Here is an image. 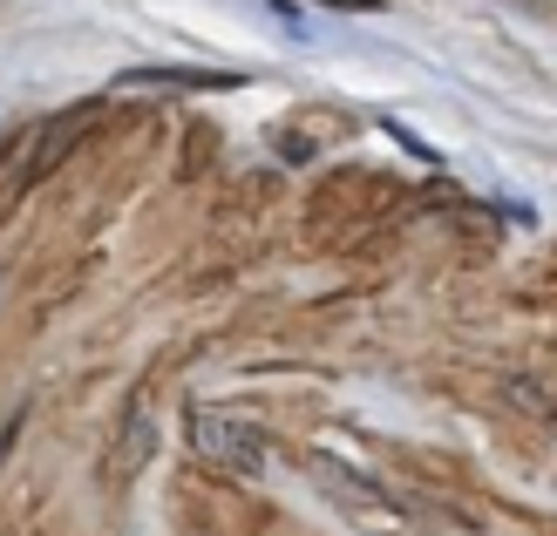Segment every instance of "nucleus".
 <instances>
[{
    "mask_svg": "<svg viewBox=\"0 0 557 536\" xmlns=\"http://www.w3.org/2000/svg\"><path fill=\"white\" fill-rule=\"evenodd\" d=\"M401 184L381 171H326V184H313L306 197V224L299 238L313 251H354L381 232V217H395Z\"/></svg>",
    "mask_w": 557,
    "mask_h": 536,
    "instance_id": "1",
    "label": "nucleus"
},
{
    "mask_svg": "<svg viewBox=\"0 0 557 536\" xmlns=\"http://www.w3.org/2000/svg\"><path fill=\"white\" fill-rule=\"evenodd\" d=\"M306 475H313L320 483V496L333 502V510H341L360 536H429V523L408 510V502L395 496V489H381L374 475H360V469H347L341 456H306Z\"/></svg>",
    "mask_w": 557,
    "mask_h": 536,
    "instance_id": "2",
    "label": "nucleus"
},
{
    "mask_svg": "<svg viewBox=\"0 0 557 536\" xmlns=\"http://www.w3.org/2000/svg\"><path fill=\"white\" fill-rule=\"evenodd\" d=\"M171 510L184 536H265V510L238 483L211 469H184L177 489H171Z\"/></svg>",
    "mask_w": 557,
    "mask_h": 536,
    "instance_id": "3",
    "label": "nucleus"
},
{
    "mask_svg": "<svg viewBox=\"0 0 557 536\" xmlns=\"http://www.w3.org/2000/svg\"><path fill=\"white\" fill-rule=\"evenodd\" d=\"M190 448H198V462L211 475H225V483H259L272 469V435L259 421H245L232 408H190Z\"/></svg>",
    "mask_w": 557,
    "mask_h": 536,
    "instance_id": "4",
    "label": "nucleus"
},
{
    "mask_svg": "<svg viewBox=\"0 0 557 536\" xmlns=\"http://www.w3.org/2000/svg\"><path fill=\"white\" fill-rule=\"evenodd\" d=\"M96 123H102V102H75L62 123H41V129H27L21 136V150H27V184H41V177H54L62 163L96 136Z\"/></svg>",
    "mask_w": 557,
    "mask_h": 536,
    "instance_id": "5",
    "label": "nucleus"
},
{
    "mask_svg": "<svg viewBox=\"0 0 557 536\" xmlns=\"http://www.w3.org/2000/svg\"><path fill=\"white\" fill-rule=\"evenodd\" d=\"M347 136H354V116H341V109H293V116L272 129V157L278 163H320L333 144H347Z\"/></svg>",
    "mask_w": 557,
    "mask_h": 536,
    "instance_id": "6",
    "label": "nucleus"
},
{
    "mask_svg": "<svg viewBox=\"0 0 557 536\" xmlns=\"http://www.w3.org/2000/svg\"><path fill=\"white\" fill-rule=\"evenodd\" d=\"M150 456H157V414H150V394H136L129 414H123V428H116V441H109V456H102V483L129 489L136 475L150 469Z\"/></svg>",
    "mask_w": 557,
    "mask_h": 536,
    "instance_id": "7",
    "label": "nucleus"
},
{
    "mask_svg": "<svg viewBox=\"0 0 557 536\" xmlns=\"http://www.w3.org/2000/svg\"><path fill=\"white\" fill-rule=\"evenodd\" d=\"M123 89H177V96H211V89H238V75L225 68H129Z\"/></svg>",
    "mask_w": 557,
    "mask_h": 536,
    "instance_id": "8",
    "label": "nucleus"
},
{
    "mask_svg": "<svg viewBox=\"0 0 557 536\" xmlns=\"http://www.w3.org/2000/svg\"><path fill=\"white\" fill-rule=\"evenodd\" d=\"M496 401H504L517 421H531V428H557V394L531 374H496Z\"/></svg>",
    "mask_w": 557,
    "mask_h": 536,
    "instance_id": "9",
    "label": "nucleus"
},
{
    "mask_svg": "<svg viewBox=\"0 0 557 536\" xmlns=\"http://www.w3.org/2000/svg\"><path fill=\"white\" fill-rule=\"evenodd\" d=\"M211 171H218V129H211V123H190V129H184V150H177V177L198 184V177H211Z\"/></svg>",
    "mask_w": 557,
    "mask_h": 536,
    "instance_id": "10",
    "label": "nucleus"
},
{
    "mask_svg": "<svg viewBox=\"0 0 557 536\" xmlns=\"http://www.w3.org/2000/svg\"><path fill=\"white\" fill-rule=\"evenodd\" d=\"M510 8H544V0H510Z\"/></svg>",
    "mask_w": 557,
    "mask_h": 536,
    "instance_id": "11",
    "label": "nucleus"
}]
</instances>
